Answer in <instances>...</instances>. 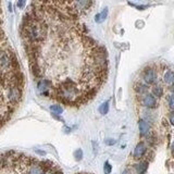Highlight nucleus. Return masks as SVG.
I'll list each match as a JSON object with an SVG mask.
<instances>
[{
    "instance_id": "nucleus-1",
    "label": "nucleus",
    "mask_w": 174,
    "mask_h": 174,
    "mask_svg": "<svg viewBox=\"0 0 174 174\" xmlns=\"http://www.w3.org/2000/svg\"><path fill=\"white\" fill-rule=\"evenodd\" d=\"M52 164V161H41L33 157L19 153L11 157L10 168L14 174H46Z\"/></svg>"
},
{
    "instance_id": "nucleus-2",
    "label": "nucleus",
    "mask_w": 174,
    "mask_h": 174,
    "mask_svg": "<svg viewBox=\"0 0 174 174\" xmlns=\"http://www.w3.org/2000/svg\"><path fill=\"white\" fill-rule=\"evenodd\" d=\"M144 80L147 84H153L157 80V73L153 69H146L144 72Z\"/></svg>"
},
{
    "instance_id": "nucleus-3",
    "label": "nucleus",
    "mask_w": 174,
    "mask_h": 174,
    "mask_svg": "<svg viewBox=\"0 0 174 174\" xmlns=\"http://www.w3.org/2000/svg\"><path fill=\"white\" fill-rule=\"evenodd\" d=\"M145 152H146V146H145V144L143 142H140L136 145V147H135V150H134V157L136 159H140L142 157L145 155Z\"/></svg>"
},
{
    "instance_id": "nucleus-4",
    "label": "nucleus",
    "mask_w": 174,
    "mask_h": 174,
    "mask_svg": "<svg viewBox=\"0 0 174 174\" xmlns=\"http://www.w3.org/2000/svg\"><path fill=\"white\" fill-rule=\"evenodd\" d=\"M143 105L147 108H156L157 107L156 98L152 95H146L143 99Z\"/></svg>"
},
{
    "instance_id": "nucleus-5",
    "label": "nucleus",
    "mask_w": 174,
    "mask_h": 174,
    "mask_svg": "<svg viewBox=\"0 0 174 174\" xmlns=\"http://www.w3.org/2000/svg\"><path fill=\"white\" fill-rule=\"evenodd\" d=\"M138 126H139V132H140V135H142V136L147 135L148 133H149V131H150V125H149V123H148L147 121H145V120L139 121Z\"/></svg>"
},
{
    "instance_id": "nucleus-6",
    "label": "nucleus",
    "mask_w": 174,
    "mask_h": 174,
    "mask_svg": "<svg viewBox=\"0 0 174 174\" xmlns=\"http://www.w3.org/2000/svg\"><path fill=\"white\" fill-rule=\"evenodd\" d=\"M164 82L168 85H174V72L173 71H168L164 74Z\"/></svg>"
},
{
    "instance_id": "nucleus-7",
    "label": "nucleus",
    "mask_w": 174,
    "mask_h": 174,
    "mask_svg": "<svg viewBox=\"0 0 174 174\" xmlns=\"http://www.w3.org/2000/svg\"><path fill=\"white\" fill-rule=\"evenodd\" d=\"M107 17H108V8H105V9L102 10V12H101V13H99V14L96 15L95 21H96L97 23H101L107 19Z\"/></svg>"
},
{
    "instance_id": "nucleus-8",
    "label": "nucleus",
    "mask_w": 174,
    "mask_h": 174,
    "mask_svg": "<svg viewBox=\"0 0 174 174\" xmlns=\"http://www.w3.org/2000/svg\"><path fill=\"white\" fill-rule=\"evenodd\" d=\"M147 169H148L147 161H143V162H140V163L137 164V166H136V170H137V173L138 174H145V172L147 171Z\"/></svg>"
},
{
    "instance_id": "nucleus-9",
    "label": "nucleus",
    "mask_w": 174,
    "mask_h": 174,
    "mask_svg": "<svg viewBox=\"0 0 174 174\" xmlns=\"http://www.w3.org/2000/svg\"><path fill=\"white\" fill-rule=\"evenodd\" d=\"M6 45H8V40H7L5 32H3V30L1 28V25H0V49L2 47H5Z\"/></svg>"
},
{
    "instance_id": "nucleus-10",
    "label": "nucleus",
    "mask_w": 174,
    "mask_h": 174,
    "mask_svg": "<svg viewBox=\"0 0 174 174\" xmlns=\"http://www.w3.org/2000/svg\"><path fill=\"white\" fill-rule=\"evenodd\" d=\"M109 103H110V101L109 100H107V101H105V102L100 106V108H99V111H100V113L101 114H107L108 111H109Z\"/></svg>"
},
{
    "instance_id": "nucleus-11",
    "label": "nucleus",
    "mask_w": 174,
    "mask_h": 174,
    "mask_svg": "<svg viewBox=\"0 0 174 174\" xmlns=\"http://www.w3.org/2000/svg\"><path fill=\"white\" fill-rule=\"evenodd\" d=\"M50 110L52 111V113H57V114H61L63 112V108L60 105H54L50 107Z\"/></svg>"
},
{
    "instance_id": "nucleus-12",
    "label": "nucleus",
    "mask_w": 174,
    "mask_h": 174,
    "mask_svg": "<svg viewBox=\"0 0 174 174\" xmlns=\"http://www.w3.org/2000/svg\"><path fill=\"white\" fill-rule=\"evenodd\" d=\"M152 93H153V95L157 96V97H161V96L163 95V89H162L161 86H155V87L152 88Z\"/></svg>"
},
{
    "instance_id": "nucleus-13",
    "label": "nucleus",
    "mask_w": 174,
    "mask_h": 174,
    "mask_svg": "<svg viewBox=\"0 0 174 174\" xmlns=\"http://www.w3.org/2000/svg\"><path fill=\"white\" fill-rule=\"evenodd\" d=\"M103 171H105V174H110L112 171V166L111 164L108 162V161H106L105 162V165H103Z\"/></svg>"
},
{
    "instance_id": "nucleus-14",
    "label": "nucleus",
    "mask_w": 174,
    "mask_h": 174,
    "mask_svg": "<svg viewBox=\"0 0 174 174\" xmlns=\"http://www.w3.org/2000/svg\"><path fill=\"white\" fill-rule=\"evenodd\" d=\"M169 105L171 109H174V94H172L169 98Z\"/></svg>"
},
{
    "instance_id": "nucleus-15",
    "label": "nucleus",
    "mask_w": 174,
    "mask_h": 174,
    "mask_svg": "<svg viewBox=\"0 0 174 174\" xmlns=\"http://www.w3.org/2000/svg\"><path fill=\"white\" fill-rule=\"evenodd\" d=\"M129 5L133 6V7H135V8H137V9H139V10H144L148 7V6H138V5H136V3H132V2H129Z\"/></svg>"
},
{
    "instance_id": "nucleus-16",
    "label": "nucleus",
    "mask_w": 174,
    "mask_h": 174,
    "mask_svg": "<svg viewBox=\"0 0 174 174\" xmlns=\"http://www.w3.org/2000/svg\"><path fill=\"white\" fill-rule=\"evenodd\" d=\"M146 89H147V88H146V86H144V85H138V87H136V90L139 91V93H144Z\"/></svg>"
},
{
    "instance_id": "nucleus-17",
    "label": "nucleus",
    "mask_w": 174,
    "mask_h": 174,
    "mask_svg": "<svg viewBox=\"0 0 174 174\" xmlns=\"http://www.w3.org/2000/svg\"><path fill=\"white\" fill-rule=\"evenodd\" d=\"M75 158H76V160H80V159H82V150H80V149H78V150L75 151Z\"/></svg>"
},
{
    "instance_id": "nucleus-18",
    "label": "nucleus",
    "mask_w": 174,
    "mask_h": 174,
    "mask_svg": "<svg viewBox=\"0 0 174 174\" xmlns=\"http://www.w3.org/2000/svg\"><path fill=\"white\" fill-rule=\"evenodd\" d=\"M170 122H171L172 125H174V112H172V113L170 114Z\"/></svg>"
},
{
    "instance_id": "nucleus-19",
    "label": "nucleus",
    "mask_w": 174,
    "mask_h": 174,
    "mask_svg": "<svg viewBox=\"0 0 174 174\" xmlns=\"http://www.w3.org/2000/svg\"><path fill=\"white\" fill-rule=\"evenodd\" d=\"M106 144H107V145H114V144H116V140H114V139H110V140L108 139V140H106Z\"/></svg>"
},
{
    "instance_id": "nucleus-20",
    "label": "nucleus",
    "mask_w": 174,
    "mask_h": 174,
    "mask_svg": "<svg viewBox=\"0 0 174 174\" xmlns=\"http://www.w3.org/2000/svg\"><path fill=\"white\" fill-rule=\"evenodd\" d=\"M24 5H25V1H19L18 3H17V6H18V7H20V8H22Z\"/></svg>"
},
{
    "instance_id": "nucleus-21",
    "label": "nucleus",
    "mask_w": 174,
    "mask_h": 174,
    "mask_svg": "<svg viewBox=\"0 0 174 174\" xmlns=\"http://www.w3.org/2000/svg\"><path fill=\"white\" fill-rule=\"evenodd\" d=\"M2 23V11H1V3H0V25Z\"/></svg>"
},
{
    "instance_id": "nucleus-22",
    "label": "nucleus",
    "mask_w": 174,
    "mask_h": 174,
    "mask_svg": "<svg viewBox=\"0 0 174 174\" xmlns=\"http://www.w3.org/2000/svg\"><path fill=\"white\" fill-rule=\"evenodd\" d=\"M172 152H173V155H174V142L173 144H172Z\"/></svg>"
},
{
    "instance_id": "nucleus-23",
    "label": "nucleus",
    "mask_w": 174,
    "mask_h": 174,
    "mask_svg": "<svg viewBox=\"0 0 174 174\" xmlns=\"http://www.w3.org/2000/svg\"><path fill=\"white\" fill-rule=\"evenodd\" d=\"M122 174H129V171H127V170H125V171Z\"/></svg>"
},
{
    "instance_id": "nucleus-24",
    "label": "nucleus",
    "mask_w": 174,
    "mask_h": 174,
    "mask_svg": "<svg viewBox=\"0 0 174 174\" xmlns=\"http://www.w3.org/2000/svg\"><path fill=\"white\" fill-rule=\"evenodd\" d=\"M77 174H90V173H77Z\"/></svg>"
}]
</instances>
